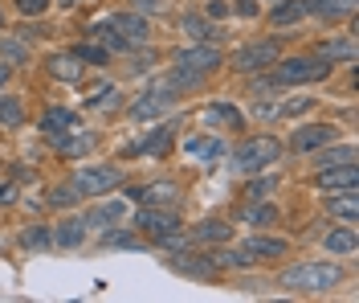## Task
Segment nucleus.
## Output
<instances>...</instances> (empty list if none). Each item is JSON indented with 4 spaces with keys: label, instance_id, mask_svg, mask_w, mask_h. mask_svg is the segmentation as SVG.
<instances>
[{
    "label": "nucleus",
    "instance_id": "obj_1",
    "mask_svg": "<svg viewBox=\"0 0 359 303\" xmlns=\"http://www.w3.org/2000/svg\"><path fill=\"white\" fill-rule=\"evenodd\" d=\"M282 283H286L290 291H331L339 283V271L327 266V262H298V266H290V271L282 275Z\"/></svg>",
    "mask_w": 359,
    "mask_h": 303
},
{
    "label": "nucleus",
    "instance_id": "obj_2",
    "mask_svg": "<svg viewBox=\"0 0 359 303\" xmlns=\"http://www.w3.org/2000/svg\"><path fill=\"white\" fill-rule=\"evenodd\" d=\"M278 140H269V136H257V140L241 143L237 152H233V168H241V172H257V168H266V164L278 160Z\"/></svg>",
    "mask_w": 359,
    "mask_h": 303
},
{
    "label": "nucleus",
    "instance_id": "obj_3",
    "mask_svg": "<svg viewBox=\"0 0 359 303\" xmlns=\"http://www.w3.org/2000/svg\"><path fill=\"white\" fill-rule=\"evenodd\" d=\"M331 74V58H286L278 82H323Z\"/></svg>",
    "mask_w": 359,
    "mask_h": 303
},
{
    "label": "nucleus",
    "instance_id": "obj_4",
    "mask_svg": "<svg viewBox=\"0 0 359 303\" xmlns=\"http://www.w3.org/2000/svg\"><path fill=\"white\" fill-rule=\"evenodd\" d=\"M118 185V168H82L78 176H74V188L82 193V197H102V193H111Z\"/></svg>",
    "mask_w": 359,
    "mask_h": 303
},
{
    "label": "nucleus",
    "instance_id": "obj_5",
    "mask_svg": "<svg viewBox=\"0 0 359 303\" xmlns=\"http://www.w3.org/2000/svg\"><path fill=\"white\" fill-rule=\"evenodd\" d=\"M168 107H172V86H151V91H143L135 98L131 115L135 119H156V115H163Z\"/></svg>",
    "mask_w": 359,
    "mask_h": 303
},
{
    "label": "nucleus",
    "instance_id": "obj_6",
    "mask_svg": "<svg viewBox=\"0 0 359 303\" xmlns=\"http://www.w3.org/2000/svg\"><path fill=\"white\" fill-rule=\"evenodd\" d=\"M355 185H359L355 160L331 164V168H323V172H318V188H327V193H343V188H355Z\"/></svg>",
    "mask_w": 359,
    "mask_h": 303
},
{
    "label": "nucleus",
    "instance_id": "obj_7",
    "mask_svg": "<svg viewBox=\"0 0 359 303\" xmlns=\"http://www.w3.org/2000/svg\"><path fill=\"white\" fill-rule=\"evenodd\" d=\"M135 221H139V230L159 233V238L180 230V217H176V213H163V209H156V205H143V209L135 213Z\"/></svg>",
    "mask_w": 359,
    "mask_h": 303
},
{
    "label": "nucleus",
    "instance_id": "obj_8",
    "mask_svg": "<svg viewBox=\"0 0 359 303\" xmlns=\"http://www.w3.org/2000/svg\"><path fill=\"white\" fill-rule=\"evenodd\" d=\"M335 140V127H327V123H311V127H302V131H294L290 148L298 152V156H306V152H314V148H323V143Z\"/></svg>",
    "mask_w": 359,
    "mask_h": 303
},
{
    "label": "nucleus",
    "instance_id": "obj_9",
    "mask_svg": "<svg viewBox=\"0 0 359 303\" xmlns=\"http://www.w3.org/2000/svg\"><path fill=\"white\" fill-rule=\"evenodd\" d=\"M273 58H278V46H273V41H253V46H245L233 58V66H237V70H262Z\"/></svg>",
    "mask_w": 359,
    "mask_h": 303
},
{
    "label": "nucleus",
    "instance_id": "obj_10",
    "mask_svg": "<svg viewBox=\"0 0 359 303\" xmlns=\"http://www.w3.org/2000/svg\"><path fill=\"white\" fill-rule=\"evenodd\" d=\"M107 25H111V29L123 37V41H127V46H135V41H147V33H151V29H147V21H143L139 13H114Z\"/></svg>",
    "mask_w": 359,
    "mask_h": 303
},
{
    "label": "nucleus",
    "instance_id": "obj_11",
    "mask_svg": "<svg viewBox=\"0 0 359 303\" xmlns=\"http://www.w3.org/2000/svg\"><path fill=\"white\" fill-rule=\"evenodd\" d=\"M176 66H184V70H196V74H208L212 66H221V53L212 46H192V49H184L176 58Z\"/></svg>",
    "mask_w": 359,
    "mask_h": 303
},
{
    "label": "nucleus",
    "instance_id": "obj_12",
    "mask_svg": "<svg viewBox=\"0 0 359 303\" xmlns=\"http://www.w3.org/2000/svg\"><path fill=\"white\" fill-rule=\"evenodd\" d=\"M278 254H286V242H282V238H249L245 246H241L245 266L257 262V258H278Z\"/></svg>",
    "mask_w": 359,
    "mask_h": 303
},
{
    "label": "nucleus",
    "instance_id": "obj_13",
    "mask_svg": "<svg viewBox=\"0 0 359 303\" xmlns=\"http://www.w3.org/2000/svg\"><path fill=\"white\" fill-rule=\"evenodd\" d=\"M184 152L192 160H217V156H224V143L212 136H192V140H184Z\"/></svg>",
    "mask_w": 359,
    "mask_h": 303
},
{
    "label": "nucleus",
    "instance_id": "obj_14",
    "mask_svg": "<svg viewBox=\"0 0 359 303\" xmlns=\"http://www.w3.org/2000/svg\"><path fill=\"white\" fill-rule=\"evenodd\" d=\"M127 197L139 201V205H168V201H176V188L172 185H147V188H127Z\"/></svg>",
    "mask_w": 359,
    "mask_h": 303
},
{
    "label": "nucleus",
    "instance_id": "obj_15",
    "mask_svg": "<svg viewBox=\"0 0 359 303\" xmlns=\"http://www.w3.org/2000/svg\"><path fill=\"white\" fill-rule=\"evenodd\" d=\"M41 127L49 131V136H66V131H74L78 127V115L74 111H66V107H49L41 119Z\"/></svg>",
    "mask_w": 359,
    "mask_h": 303
},
{
    "label": "nucleus",
    "instance_id": "obj_16",
    "mask_svg": "<svg viewBox=\"0 0 359 303\" xmlns=\"http://www.w3.org/2000/svg\"><path fill=\"white\" fill-rule=\"evenodd\" d=\"M172 148V131H156V136H147V140H135L127 148V156H159V152H168Z\"/></svg>",
    "mask_w": 359,
    "mask_h": 303
},
{
    "label": "nucleus",
    "instance_id": "obj_17",
    "mask_svg": "<svg viewBox=\"0 0 359 303\" xmlns=\"http://www.w3.org/2000/svg\"><path fill=\"white\" fill-rule=\"evenodd\" d=\"M204 123H229V127H241V111L233 107V103H212V107H204L201 111Z\"/></svg>",
    "mask_w": 359,
    "mask_h": 303
},
{
    "label": "nucleus",
    "instance_id": "obj_18",
    "mask_svg": "<svg viewBox=\"0 0 359 303\" xmlns=\"http://www.w3.org/2000/svg\"><path fill=\"white\" fill-rule=\"evenodd\" d=\"M123 213H127V205H123V201H107V205H98V209H94V213L86 217V226L102 230V226H114V221H118Z\"/></svg>",
    "mask_w": 359,
    "mask_h": 303
},
{
    "label": "nucleus",
    "instance_id": "obj_19",
    "mask_svg": "<svg viewBox=\"0 0 359 303\" xmlns=\"http://www.w3.org/2000/svg\"><path fill=\"white\" fill-rule=\"evenodd\" d=\"M331 213H335V217H343V221H355V217H359L355 188H343V193H335V197H331Z\"/></svg>",
    "mask_w": 359,
    "mask_h": 303
},
{
    "label": "nucleus",
    "instance_id": "obj_20",
    "mask_svg": "<svg viewBox=\"0 0 359 303\" xmlns=\"http://www.w3.org/2000/svg\"><path fill=\"white\" fill-rule=\"evenodd\" d=\"M302 8H314L323 17H351L355 13V0H306Z\"/></svg>",
    "mask_w": 359,
    "mask_h": 303
},
{
    "label": "nucleus",
    "instance_id": "obj_21",
    "mask_svg": "<svg viewBox=\"0 0 359 303\" xmlns=\"http://www.w3.org/2000/svg\"><path fill=\"white\" fill-rule=\"evenodd\" d=\"M49 74H53V78H66V82H74V78L82 74V66H78V58H74V53H57V58H49Z\"/></svg>",
    "mask_w": 359,
    "mask_h": 303
},
{
    "label": "nucleus",
    "instance_id": "obj_22",
    "mask_svg": "<svg viewBox=\"0 0 359 303\" xmlns=\"http://www.w3.org/2000/svg\"><path fill=\"white\" fill-rule=\"evenodd\" d=\"M327 250H331V254H355V233L351 230H331L327 233Z\"/></svg>",
    "mask_w": 359,
    "mask_h": 303
},
{
    "label": "nucleus",
    "instance_id": "obj_23",
    "mask_svg": "<svg viewBox=\"0 0 359 303\" xmlns=\"http://www.w3.org/2000/svg\"><path fill=\"white\" fill-rule=\"evenodd\" d=\"M94 143H98V136H66V140H57V148L66 156H86V152H94Z\"/></svg>",
    "mask_w": 359,
    "mask_h": 303
},
{
    "label": "nucleus",
    "instance_id": "obj_24",
    "mask_svg": "<svg viewBox=\"0 0 359 303\" xmlns=\"http://www.w3.org/2000/svg\"><path fill=\"white\" fill-rule=\"evenodd\" d=\"M302 13H306V8H302L298 0H278V8H273V17H269V21H273V25H294Z\"/></svg>",
    "mask_w": 359,
    "mask_h": 303
},
{
    "label": "nucleus",
    "instance_id": "obj_25",
    "mask_svg": "<svg viewBox=\"0 0 359 303\" xmlns=\"http://www.w3.org/2000/svg\"><path fill=\"white\" fill-rule=\"evenodd\" d=\"M245 221L249 226H269V221H278V209L266 205V201H253V205L245 209Z\"/></svg>",
    "mask_w": 359,
    "mask_h": 303
},
{
    "label": "nucleus",
    "instance_id": "obj_26",
    "mask_svg": "<svg viewBox=\"0 0 359 303\" xmlns=\"http://www.w3.org/2000/svg\"><path fill=\"white\" fill-rule=\"evenodd\" d=\"M0 123H4V127H21L25 123V111H21L17 98H0Z\"/></svg>",
    "mask_w": 359,
    "mask_h": 303
},
{
    "label": "nucleus",
    "instance_id": "obj_27",
    "mask_svg": "<svg viewBox=\"0 0 359 303\" xmlns=\"http://www.w3.org/2000/svg\"><path fill=\"white\" fill-rule=\"evenodd\" d=\"M229 233H233V226H229V221H208V226H201V230H196V238H201V242H224Z\"/></svg>",
    "mask_w": 359,
    "mask_h": 303
},
{
    "label": "nucleus",
    "instance_id": "obj_28",
    "mask_svg": "<svg viewBox=\"0 0 359 303\" xmlns=\"http://www.w3.org/2000/svg\"><path fill=\"white\" fill-rule=\"evenodd\" d=\"M94 37L102 41V49H131V46H127V41H123V37L111 29V25H102V21L94 25Z\"/></svg>",
    "mask_w": 359,
    "mask_h": 303
},
{
    "label": "nucleus",
    "instance_id": "obj_29",
    "mask_svg": "<svg viewBox=\"0 0 359 303\" xmlns=\"http://www.w3.org/2000/svg\"><path fill=\"white\" fill-rule=\"evenodd\" d=\"M323 53H327V58L335 53V58H343V62H351V58H355V41H351V37H339V41H327V46H323Z\"/></svg>",
    "mask_w": 359,
    "mask_h": 303
},
{
    "label": "nucleus",
    "instance_id": "obj_30",
    "mask_svg": "<svg viewBox=\"0 0 359 303\" xmlns=\"http://www.w3.org/2000/svg\"><path fill=\"white\" fill-rule=\"evenodd\" d=\"M69 53H74V58H82V62H94V66L111 62V58H107V49H102V46H74Z\"/></svg>",
    "mask_w": 359,
    "mask_h": 303
},
{
    "label": "nucleus",
    "instance_id": "obj_31",
    "mask_svg": "<svg viewBox=\"0 0 359 303\" xmlns=\"http://www.w3.org/2000/svg\"><path fill=\"white\" fill-rule=\"evenodd\" d=\"M184 29H188V33H192L196 41H204V37H212V25L204 21V17H196V13H188V17H184Z\"/></svg>",
    "mask_w": 359,
    "mask_h": 303
},
{
    "label": "nucleus",
    "instance_id": "obj_32",
    "mask_svg": "<svg viewBox=\"0 0 359 303\" xmlns=\"http://www.w3.org/2000/svg\"><path fill=\"white\" fill-rule=\"evenodd\" d=\"M82 233H86L82 221H66V226L57 230V242H62V246H78V242H82Z\"/></svg>",
    "mask_w": 359,
    "mask_h": 303
},
{
    "label": "nucleus",
    "instance_id": "obj_33",
    "mask_svg": "<svg viewBox=\"0 0 359 303\" xmlns=\"http://www.w3.org/2000/svg\"><path fill=\"white\" fill-rule=\"evenodd\" d=\"M172 266H176V271H188V275H212V271H217V266H212V262H188V258H176V262H172Z\"/></svg>",
    "mask_w": 359,
    "mask_h": 303
},
{
    "label": "nucleus",
    "instance_id": "obj_34",
    "mask_svg": "<svg viewBox=\"0 0 359 303\" xmlns=\"http://www.w3.org/2000/svg\"><path fill=\"white\" fill-rule=\"evenodd\" d=\"M102 94H90V107H114L118 103V91L114 86H98Z\"/></svg>",
    "mask_w": 359,
    "mask_h": 303
},
{
    "label": "nucleus",
    "instance_id": "obj_35",
    "mask_svg": "<svg viewBox=\"0 0 359 303\" xmlns=\"http://www.w3.org/2000/svg\"><path fill=\"white\" fill-rule=\"evenodd\" d=\"M347 160H355V148H335V152L323 156V168H331V164H347Z\"/></svg>",
    "mask_w": 359,
    "mask_h": 303
},
{
    "label": "nucleus",
    "instance_id": "obj_36",
    "mask_svg": "<svg viewBox=\"0 0 359 303\" xmlns=\"http://www.w3.org/2000/svg\"><path fill=\"white\" fill-rule=\"evenodd\" d=\"M78 197H82V193H78V188H74V185H66V188H57V193H53L49 201H53V205H74Z\"/></svg>",
    "mask_w": 359,
    "mask_h": 303
},
{
    "label": "nucleus",
    "instance_id": "obj_37",
    "mask_svg": "<svg viewBox=\"0 0 359 303\" xmlns=\"http://www.w3.org/2000/svg\"><path fill=\"white\" fill-rule=\"evenodd\" d=\"M21 242H25V246H49V233L37 226V230H25V233H21Z\"/></svg>",
    "mask_w": 359,
    "mask_h": 303
},
{
    "label": "nucleus",
    "instance_id": "obj_38",
    "mask_svg": "<svg viewBox=\"0 0 359 303\" xmlns=\"http://www.w3.org/2000/svg\"><path fill=\"white\" fill-rule=\"evenodd\" d=\"M17 8L29 13V17H41L45 8H49V0H17Z\"/></svg>",
    "mask_w": 359,
    "mask_h": 303
},
{
    "label": "nucleus",
    "instance_id": "obj_39",
    "mask_svg": "<svg viewBox=\"0 0 359 303\" xmlns=\"http://www.w3.org/2000/svg\"><path fill=\"white\" fill-rule=\"evenodd\" d=\"M107 246H127V250H139V242H135L131 233H111V238H102Z\"/></svg>",
    "mask_w": 359,
    "mask_h": 303
},
{
    "label": "nucleus",
    "instance_id": "obj_40",
    "mask_svg": "<svg viewBox=\"0 0 359 303\" xmlns=\"http://www.w3.org/2000/svg\"><path fill=\"white\" fill-rule=\"evenodd\" d=\"M0 53H8L13 62H25V46H21V41H4V46H0Z\"/></svg>",
    "mask_w": 359,
    "mask_h": 303
},
{
    "label": "nucleus",
    "instance_id": "obj_41",
    "mask_svg": "<svg viewBox=\"0 0 359 303\" xmlns=\"http://www.w3.org/2000/svg\"><path fill=\"white\" fill-rule=\"evenodd\" d=\"M269 181H253V185H249V197H253V201H266V193H269Z\"/></svg>",
    "mask_w": 359,
    "mask_h": 303
},
{
    "label": "nucleus",
    "instance_id": "obj_42",
    "mask_svg": "<svg viewBox=\"0 0 359 303\" xmlns=\"http://www.w3.org/2000/svg\"><path fill=\"white\" fill-rule=\"evenodd\" d=\"M306 107H311V98H290L282 111H286V115H298V111H306Z\"/></svg>",
    "mask_w": 359,
    "mask_h": 303
},
{
    "label": "nucleus",
    "instance_id": "obj_43",
    "mask_svg": "<svg viewBox=\"0 0 359 303\" xmlns=\"http://www.w3.org/2000/svg\"><path fill=\"white\" fill-rule=\"evenodd\" d=\"M17 201V185H0V205H13Z\"/></svg>",
    "mask_w": 359,
    "mask_h": 303
},
{
    "label": "nucleus",
    "instance_id": "obj_44",
    "mask_svg": "<svg viewBox=\"0 0 359 303\" xmlns=\"http://www.w3.org/2000/svg\"><path fill=\"white\" fill-rule=\"evenodd\" d=\"M237 8H241V17H253L257 13V0H237Z\"/></svg>",
    "mask_w": 359,
    "mask_h": 303
},
{
    "label": "nucleus",
    "instance_id": "obj_45",
    "mask_svg": "<svg viewBox=\"0 0 359 303\" xmlns=\"http://www.w3.org/2000/svg\"><path fill=\"white\" fill-rule=\"evenodd\" d=\"M4 78H8V66H0V86H4Z\"/></svg>",
    "mask_w": 359,
    "mask_h": 303
},
{
    "label": "nucleus",
    "instance_id": "obj_46",
    "mask_svg": "<svg viewBox=\"0 0 359 303\" xmlns=\"http://www.w3.org/2000/svg\"><path fill=\"white\" fill-rule=\"evenodd\" d=\"M62 4H66V8H69V4H74V0H62Z\"/></svg>",
    "mask_w": 359,
    "mask_h": 303
},
{
    "label": "nucleus",
    "instance_id": "obj_47",
    "mask_svg": "<svg viewBox=\"0 0 359 303\" xmlns=\"http://www.w3.org/2000/svg\"><path fill=\"white\" fill-rule=\"evenodd\" d=\"M0 25H4V13H0Z\"/></svg>",
    "mask_w": 359,
    "mask_h": 303
},
{
    "label": "nucleus",
    "instance_id": "obj_48",
    "mask_svg": "<svg viewBox=\"0 0 359 303\" xmlns=\"http://www.w3.org/2000/svg\"><path fill=\"white\" fill-rule=\"evenodd\" d=\"M273 4H278V0H273Z\"/></svg>",
    "mask_w": 359,
    "mask_h": 303
}]
</instances>
